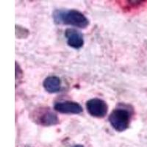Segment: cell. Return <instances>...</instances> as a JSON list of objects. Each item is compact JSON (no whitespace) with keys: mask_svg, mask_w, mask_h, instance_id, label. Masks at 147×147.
<instances>
[{"mask_svg":"<svg viewBox=\"0 0 147 147\" xmlns=\"http://www.w3.org/2000/svg\"><path fill=\"white\" fill-rule=\"evenodd\" d=\"M73 147H84V146L81 145V144H77V145L74 146Z\"/></svg>","mask_w":147,"mask_h":147,"instance_id":"cell-10","label":"cell"},{"mask_svg":"<svg viewBox=\"0 0 147 147\" xmlns=\"http://www.w3.org/2000/svg\"><path fill=\"white\" fill-rule=\"evenodd\" d=\"M54 109L57 112L63 114H80L83 111L82 106L79 103L72 101H63L56 102Z\"/></svg>","mask_w":147,"mask_h":147,"instance_id":"cell-5","label":"cell"},{"mask_svg":"<svg viewBox=\"0 0 147 147\" xmlns=\"http://www.w3.org/2000/svg\"><path fill=\"white\" fill-rule=\"evenodd\" d=\"M31 119L38 125L51 127L59 123L57 115L49 107H40L35 110L31 114Z\"/></svg>","mask_w":147,"mask_h":147,"instance_id":"cell-3","label":"cell"},{"mask_svg":"<svg viewBox=\"0 0 147 147\" xmlns=\"http://www.w3.org/2000/svg\"><path fill=\"white\" fill-rule=\"evenodd\" d=\"M43 87L49 94H55L61 89V80L56 76H49L44 80Z\"/></svg>","mask_w":147,"mask_h":147,"instance_id":"cell-7","label":"cell"},{"mask_svg":"<svg viewBox=\"0 0 147 147\" xmlns=\"http://www.w3.org/2000/svg\"><path fill=\"white\" fill-rule=\"evenodd\" d=\"M132 114V109L129 110L124 106L118 107L114 109L109 115V122L116 132H124L127 130L130 125Z\"/></svg>","mask_w":147,"mask_h":147,"instance_id":"cell-2","label":"cell"},{"mask_svg":"<svg viewBox=\"0 0 147 147\" xmlns=\"http://www.w3.org/2000/svg\"><path fill=\"white\" fill-rule=\"evenodd\" d=\"M29 30L19 25H16V35L18 38H25L28 36Z\"/></svg>","mask_w":147,"mask_h":147,"instance_id":"cell-8","label":"cell"},{"mask_svg":"<svg viewBox=\"0 0 147 147\" xmlns=\"http://www.w3.org/2000/svg\"><path fill=\"white\" fill-rule=\"evenodd\" d=\"M86 109L91 116L104 118L108 111V105L105 101L99 98H94L86 102Z\"/></svg>","mask_w":147,"mask_h":147,"instance_id":"cell-4","label":"cell"},{"mask_svg":"<svg viewBox=\"0 0 147 147\" xmlns=\"http://www.w3.org/2000/svg\"><path fill=\"white\" fill-rule=\"evenodd\" d=\"M67 44L74 49H80L84 45L83 35L76 29L67 28L65 31Z\"/></svg>","mask_w":147,"mask_h":147,"instance_id":"cell-6","label":"cell"},{"mask_svg":"<svg viewBox=\"0 0 147 147\" xmlns=\"http://www.w3.org/2000/svg\"><path fill=\"white\" fill-rule=\"evenodd\" d=\"M22 77H23V71L17 62H16V80H20Z\"/></svg>","mask_w":147,"mask_h":147,"instance_id":"cell-9","label":"cell"},{"mask_svg":"<svg viewBox=\"0 0 147 147\" xmlns=\"http://www.w3.org/2000/svg\"><path fill=\"white\" fill-rule=\"evenodd\" d=\"M54 22L59 25H69L85 29L89 25V20L82 13L77 10L57 9L52 13Z\"/></svg>","mask_w":147,"mask_h":147,"instance_id":"cell-1","label":"cell"}]
</instances>
